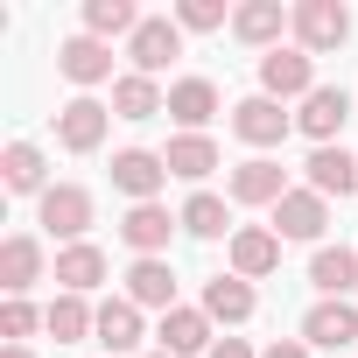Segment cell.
Returning a JSON list of instances; mask_svg holds the SVG:
<instances>
[{"label": "cell", "mask_w": 358, "mask_h": 358, "mask_svg": "<svg viewBox=\"0 0 358 358\" xmlns=\"http://www.w3.org/2000/svg\"><path fill=\"white\" fill-rule=\"evenodd\" d=\"M0 358H36V351H29V344H8V351H0Z\"/></svg>", "instance_id": "35"}, {"label": "cell", "mask_w": 358, "mask_h": 358, "mask_svg": "<svg viewBox=\"0 0 358 358\" xmlns=\"http://www.w3.org/2000/svg\"><path fill=\"white\" fill-rule=\"evenodd\" d=\"M57 71H64L71 85H120V78H113V43H99V36H71V43L57 50Z\"/></svg>", "instance_id": "13"}, {"label": "cell", "mask_w": 358, "mask_h": 358, "mask_svg": "<svg viewBox=\"0 0 358 358\" xmlns=\"http://www.w3.org/2000/svg\"><path fill=\"white\" fill-rule=\"evenodd\" d=\"M260 92L267 99H309L316 92V57L309 50H267L260 57Z\"/></svg>", "instance_id": "6"}, {"label": "cell", "mask_w": 358, "mask_h": 358, "mask_svg": "<svg viewBox=\"0 0 358 358\" xmlns=\"http://www.w3.org/2000/svg\"><path fill=\"white\" fill-rule=\"evenodd\" d=\"M176 225H183V218H169V204H134V211L120 218V239L134 246V260H162Z\"/></svg>", "instance_id": "10"}, {"label": "cell", "mask_w": 358, "mask_h": 358, "mask_svg": "<svg viewBox=\"0 0 358 358\" xmlns=\"http://www.w3.org/2000/svg\"><path fill=\"white\" fill-rule=\"evenodd\" d=\"M127 302L134 309H176V274H169V260H134L127 267Z\"/></svg>", "instance_id": "22"}, {"label": "cell", "mask_w": 358, "mask_h": 358, "mask_svg": "<svg viewBox=\"0 0 358 358\" xmlns=\"http://www.w3.org/2000/svg\"><path fill=\"white\" fill-rule=\"evenodd\" d=\"M155 337H162V351H169V358H197V351H211V344H218V337H211V316H204V309H190V302H176V309L162 316V330H155Z\"/></svg>", "instance_id": "15"}, {"label": "cell", "mask_w": 358, "mask_h": 358, "mask_svg": "<svg viewBox=\"0 0 358 358\" xmlns=\"http://www.w3.org/2000/svg\"><path fill=\"white\" fill-rule=\"evenodd\" d=\"M309 281H316V295H323V302H344V295L358 288V253H351V246H316Z\"/></svg>", "instance_id": "23"}, {"label": "cell", "mask_w": 358, "mask_h": 358, "mask_svg": "<svg viewBox=\"0 0 358 358\" xmlns=\"http://www.w3.org/2000/svg\"><path fill=\"white\" fill-rule=\"evenodd\" d=\"M162 183H169V162H162L155 148H120V155H113V190H120V197L155 204Z\"/></svg>", "instance_id": "5"}, {"label": "cell", "mask_w": 358, "mask_h": 358, "mask_svg": "<svg viewBox=\"0 0 358 358\" xmlns=\"http://www.w3.org/2000/svg\"><path fill=\"white\" fill-rule=\"evenodd\" d=\"M225 190H232V204H267V211H274L295 183H288V169H281V162L253 155V162H239V169L225 176Z\"/></svg>", "instance_id": "8"}, {"label": "cell", "mask_w": 358, "mask_h": 358, "mask_svg": "<svg viewBox=\"0 0 358 358\" xmlns=\"http://www.w3.org/2000/svg\"><path fill=\"white\" fill-rule=\"evenodd\" d=\"M288 127H295V113H281V99H267V92H253V99L232 106V134H239L246 148H281Z\"/></svg>", "instance_id": "4"}, {"label": "cell", "mask_w": 358, "mask_h": 358, "mask_svg": "<svg viewBox=\"0 0 358 358\" xmlns=\"http://www.w3.org/2000/svg\"><path fill=\"white\" fill-rule=\"evenodd\" d=\"M155 113H169V92H162L155 78H141V71H120V85H113V120H155Z\"/></svg>", "instance_id": "24"}, {"label": "cell", "mask_w": 358, "mask_h": 358, "mask_svg": "<svg viewBox=\"0 0 358 358\" xmlns=\"http://www.w3.org/2000/svg\"><path fill=\"white\" fill-rule=\"evenodd\" d=\"M43 330V309L29 302V295H8V302H0V337H8V344H22V337H36Z\"/></svg>", "instance_id": "31"}, {"label": "cell", "mask_w": 358, "mask_h": 358, "mask_svg": "<svg viewBox=\"0 0 358 358\" xmlns=\"http://www.w3.org/2000/svg\"><path fill=\"white\" fill-rule=\"evenodd\" d=\"M162 162H169V176H183V183H204V176L218 169V141L211 134H176L162 148Z\"/></svg>", "instance_id": "26"}, {"label": "cell", "mask_w": 358, "mask_h": 358, "mask_svg": "<svg viewBox=\"0 0 358 358\" xmlns=\"http://www.w3.org/2000/svg\"><path fill=\"white\" fill-rule=\"evenodd\" d=\"M204 358H260V351H253V344H246V337H218V344H211V351H204Z\"/></svg>", "instance_id": "33"}, {"label": "cell", "mask_w": 358, "mask_h": 358, "mask_svg": "<svg viewBox=\"0 0 358 358\" xmlns=\"http://www.w3.org/2000/svg\"><path fill=\"white\" fill-rule=\"evenodd\" d=\"M323 225H330V204H323L309 183L274 204V232H281V239H323Z\"/></svg>", "instance_id": "17"}, {"label": "cell", "mask_w": 358, "mask_h": 358, "mask_svg": "<svg viewBox=\"0 0 358 358\" xmlns=\"http://www.w3.org/2000/svg\"><path fill=\"white\" fill-rule=\"evenodd\" d=\"M344 120H351V92H344V85H316V92L302 99V113H295V127H302L316 148H337Z\"/></svg>", "instance_id": "7"}, {"label": "cell", "mask_w": 358, "mask_h": 358, "mask_svg": "<svg viewBox=\"0 0 358 358\" xmlns=\"http://www.w3.org/2000/svg\"><path fill=\"white\" fill-rule=\"evenodd\" d=\"M281 267V232L274 225H239L232 232V274L239 281H267Z\"/></svg>", "instance_id": "11"}, {"label": "cell", "mask_w": 358, "mask_h": 358, "mask_svg": "<svg viewBox=\"0 0 358 358\" xmlns=\"http://www.w3.org/2000/svg\"><path fill=\"white\" fill-rule=\"evenodd\" d=\"M281 29H295V8H281V0H246V8H232V36L253 43L260 57L281 50Z\"/></svg>", "instance_id": "9"}, {"label": "cell", "mask_w": 358, "mask_h": 358, "mask_svg": "<svg viewBox=\"0 0 358 358\" xmlns=\"http://www.w3.org/2000/svg\"><path fill=\"white\" fill-rule=\"evenodd\" d=\"M176 29H190V36L225 29V0H176Z\"/></svg>", "instance_id": "32"}, {"label": "cell", "mask_w": 358, "mask_h": 358, "mask_svg": "<svg viewBox=\"0 0 358 358\" xmlns=\"http://www.w3.org/2000/svg\"><path fill=\"white\" fill-rule=\"evenodd\" d=\"M141 22H148V15L134 8V0H85V36H99V43H113V36L134 43Z\"/></svg>", "instance_id": "29"}, {"label": "cell", "mask_w": 358, "mask_h": 358, "mask_svg": "<svg viewBox=\"0 0 358 358\" xmlns=\"http://www.w3.org/2000/svg\"><path fill=\"white\" fill-rule=\"evenodd\" d=\"M36 218H43V232H50V239L85 246V232H92V190H85V183H50V190H43V204H36Z\"/></svg>", "instance_id": "1"}, {"label": "cell", "mask_w": 358, "mask_h": 358, "mask_svg": "<svg viewBox=\"0 0 358 358\" xmlns=\"http://www.w3.org/2000/svg\"><path fill=\"white\" fill-rule=\"evenodd\" d=\"M302 344H309V351L358 344V309H351V302H316V309L302 316Z\"/></svg>", "instance_id": "19"}, {"label": "cell", "mask_w": 358, "mask_h": 358, "mask_svg": "<svg viewBox=\"0 0 358 358\" xmlns=\"http://www.w3.org/2000/svg\"><path fill=\"white\" fill-rule=\"evenodd\" d=\"M302 176H309V190H316L323 204H330V197H358V155H344V148H309Z\"/></svg>", "instance_id": "12"}, {"label": "cell", "mask_w": 358, "mask_h": 358, "mask_svg": "<svg viewBox=\"0 0 358 358\" xmlns=\"http://www.w3.org/2000/svg\"><path fill=\"white\" fill-rule=\"evenodd\" d=\"M197 309H204L211 323H246V316L260 309V295H253V281H239V274L225 267V274L204 281V302H197Z\"/></svg>", "instance_id": "18"}, {"label": "cell", "mask_w": 358, "mask_h": 358, "mask_svg": "<svg viewBox=\"0 0 358 358\" xmlns=\"http://www.w3.org/2000/svg\"><path fill=\"white\" fill-rule=\"evenodd\" d=\"M260 358H309V344H302V337H274Z\"/></svg>", "instance_id": "34"}, {"label": "cell", "mask_w": 358, "mask_h": 358, "mask_svg": "<svg viewBox=\"0 0 358 358\" xmlns=\"http://www.w3.org/2000/svg\"><path fill=\"white\" fill-rule=\"evenodd\" d=\"M99 344H106V358H120V351H134L141 344V309L127 302V295H113V302H99V330H92Z\"/></svg>", "instance_id": "27"}, {"label": "cell", "mask_w": 358, "mask_h": 358, "mask_svg": "<svg viewBox=\"0 0 358 358\" xmlns=\"http://www.w3.org/2000/svg\"><path fill=\"white\" fill-rule=\"evenodd\" d=\"M106 281V253L85 239V246H57V288L64 295H92Z\"/></svg>", "instance_id": "25"}, {"label": "cell", "mask_w": 358, "mask_h": 358, "mask_svg": "<svg viewBox=\"0 0 358 358\" xmlns=\"http://www.w3.org/2000/svg\"><path fill=\"white\" fill-rule=\"evenodd\" d=\"M344 36H351V8H344V0H295V50L323 57Z\"/></svg>", "instance_id": "2"}, {"label": "cell", "mask_w": 358, "mask_h": 358, "mask_svg": "<svg viewBox=\"0 0 358 358\" xmlns=\"http://www.w3.org/2000/svg\"><path fill=\"white\" fill-rule=\"evenodd\" d=\"M211 113H218V85L211 78H176L169 85V120L183 127V134H204Z\"/></svg>", "instance_id": "20"}, {"label": "cell", "mask_w": 358, "mask_h": 358, "mask_svg": "<svg viewBox=\"0 0 358 358\" xmlns=\"http://www.w3.org/2000/svg\"><path fill=\"white\" fill-rule=\"evenodd\" d=\"M43 330H50L57 344H78V337H92V330H99V309H92L85 295H57V302L43 309Z\"/></svg>", "instance_id": "28"}, {"label": "cell", "mask_w": 358, "mask_h": 358, "mask_svg": "<svg viewBox=\"0 0 358 358\" xmlns=\"http://www.w3.org/2000/svg\"><path fill=\"white\" fill-rule=\"evenodd\" d=\"M36 281H43V239H29V232L0 239V288H8V295H29Z\"/></svg>", "instance_id": "21"}, {"label": "cell", "mask_w": 358, "mask_h": 358, "mask_svg": "<svg viewBox=\"0 0 358 358\" xmlns=\"http://www.w3.org/2000/svg\"><path fill=\"white\" fill-rule=\"evenodd\" d=\"M106 127H113V106H99V99H71V106L57 113V141H64L71 155H92V148L106 141Z\"/></svg>", "instance_id": "14"}, {"label": "cell", "mask_w": 358, "mask_h": 358, "mask_svg": "<svg viewBox=\"0 0 358 358\" xmlns=\"http://www.w3.org/2000/svg\"><path fill=\"white\" fill-rule=\"evenodd\" d=\"M176 57H183V29H176V15H148V22L134 29V43H127V64H134L141 78H162Z\"/></svg>", "instance_id": "3"}, {"label": "cell", "mask_w": 358, "mask_h": 358, "mask_svg": "<svg viewBox=\"0 0 358 358\" xmlns=\"http://www.w3.org/2000/svg\"><path fill=\"white\" fill-rule=\"evenodd\" d=\"M148 358H169V351H148Z\"/></svg>", "instance_id": "36"}, {"label": "cell", "mask_w": 358, "mask_h": 358, "mask_svg": "<svg viewBox=\"0 0 358 358\" xmlns=\"http://www.w3.org/2000/svg\"><path fill=\"white\" fill-rule=\"evenodd\" d=\"M0 183H8L15 197H36V204H43V190H50L43 148H36V141H8V155H0Z\"/></svg>", "instance_id": "16"}, {"label": "cell", "mask_w": 358, "mask_h": 358, "mask_svg": "<svg viewBox=\"0 0 358 358\" xmlns=\"http://www.w3.org/2000/svg\"><path fill=\"white\" fill-rule=\"evenodd\" d=\"M176 218H183V232H190V239H225V232H232V211H225V197H218V190H197Z\"/></svg>", "instance_id": "30"}]
</instances>
